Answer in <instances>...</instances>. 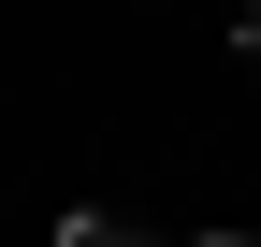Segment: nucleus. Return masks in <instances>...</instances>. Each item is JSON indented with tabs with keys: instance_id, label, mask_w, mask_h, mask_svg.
Here are the masks:
<instances>
[{
	"instance_id": "f257e3e1",
	"label": "nucleus",
	"mask_w": 261,
	"mask_h": 247,
	"mask_svg": "<svg viewBox=\"0 0 261 247\" xmlns=\"http://www.w3.org/2000/svg\"><path fill=\"white\" fill-rule=\"evenodd\" d=\"M58 247H160V233H130L116 204H73V218H58Z\"/></svg>"
},
{
	"instance_id": "f03ea898",
	"label": "nucleus",
	"mask_w": 261,
	"mask_h": 247,
	"mask_svg": "<svg viewBox=\"0 0 261 247\" xmlns=\"http://www.w3.org/2000/svg\"><path fill=\"white\" fill-rule=\"evenodd\" d=\"M232 58H247V73H261V0H247V15H232Z\"/></svg>"
},
{
	"instance_id": "7ed1b4c3",
	"label": "nucleus",
	"mask_w": 261,
	"mask_h": 247,
	"mask_svg": "<svg viewBox=\"0 0 261 247\" xmlns=\"http://www.w3.org/2000/svg\"><path fill=\"white\" fill-rule=\"evenodd\" d=\"M189 247H247V233H189Z\"/></svg>"
}]
</instances>
